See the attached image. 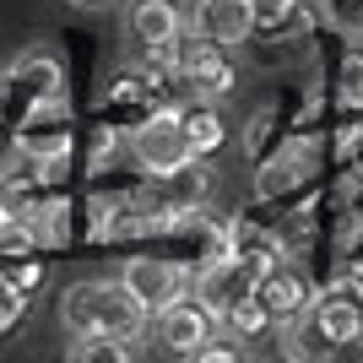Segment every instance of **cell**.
Here are the masks:
<instances>
[{"label": "cell", "mask_w": 363, "mask_h": 363, "mask_svg": "<svg viewBox=\"0 0 363 363\" xmlns=\"http://www.w3.org/2000/svg\"><path fill=\"white\" fill-rule=\"evenodd\" d=\"M60 320L71 336H120V342H136L147 331L152 309L125 282H76L60 298Z\"/></svg>", "instance_id": "1"}, {"label": "cell", "mask_w": 363, "mask_h": 363, "mask_svg": "<svg viewBox=\"0 0 363 363\" xmlns=\"http://www.w3.org/2000/svg\"><path fill=\"white\" fill-rule=\"evenodd\" d=\"M130 157L147 168L152 179H163V174L190 163V157H196V141H190L184 108H152L147 120L130 130Z\"/></svg>", "instance_id": "2"}, {"label": "cell", "mask_w": 363, "mask_h": 363, "mask_svg": "<svg viewBox=\"0 0 363 363\" xmlns=\"http://www.w3.org/2000/svg\"><path fill=\"white\" fill-rule=\"evenodd\" d=\"M255 303L266 309L272 325H298L309 315V303H315V282L303 277V266L277 255L272 266H260V282H255Z\"/></svg>", "instance_id": "3"}, {"label": "cell", "mask_w": 363, "mask_h": 363, "mask_svg": "<svg viewBox=\"0 0 363 363\" xmlns=\"http://www.w3.org/2000/svg\"><path fill=\"white\" fill-rule=\"evenodd\" d=\"M120 282L157 315L163 303H174L179 293H190L196 272H190L184 260H168V255H130V260H125V272H120Z\"/></svg>", "instance_id": "4"}, {"label": "cell", "mask_w": 363, "mask_h": 363, "mask_svg": "<svg viewBox=\"0 0 363 363\" xmlns=\"http://www.w3.org/2000/svg\"><path fill=\"white\" fill-rule=\"evenodd\" d=\"M309 342H320L325 352L347 347V342H363V298L352 288H336V293H315L309 303Z\"/></svg>", "instance_id": "5"}, {"label": "cell", "mask_w": 363, "mask_h": 363, "mask_svg": "<svg viewBox=\"0 0 363 363\" xmlns=\"http://www.w3.org/2000/svg\"><path fill=\"white\" fill-rule=\"evenodd\" d=\"M255 282H260V266L244 255H228L217 260V266H206V272H196V298L212 309L217 320H228L239 303L255 298Z\"/></svg>", "instance_id": "6"}, {"label": "cell", "mask_w": 363, "mask_h": 363, "mask_svg": "<svg viewBox=\"0 0 363 363\" xmlns=\"http://www.w3.org/2000/svg\"><path fill=\"white\" fill-rule=\"evenodd\" d=\"M152 320H157V342H163L168 352H179V358H196L217 331V315L196 298V293H179V298L163 303Z\"/></svg>", "instance_id": "7"}, {"label": "cell", "mask_w": 363, "mask_h": 363, "mask_svg": "<svg viewBox=\"0 0 363 363\" xmlns=\"http://www.w3.org/2000/svg\"><path fill=\"white\" fill-rule=\"evenodd\" d=\"M196 28L223 49H239L244 38H255V6L250 0H201Z\"/></svg>", "instance_id": "8"}, {"label": "cell", "mask_w": 363, "mask_h": 363, "mask_svg": "<svg viewBox=\"0 0 363 363\" xmlns=\"http://www.w3.org/2000/svg\"><path fill=\"white\" fill-rule=\"evenodd\" d=\"M179 28H184V11L174 0H136L130 6V38L141 49H152V55H163L179 38Z\"/></svg>", "instance_id": "9"}, {"label": "cell", "mask_w": 363, "mask_h": 363, "mask_svg": "<svg viewBox=\"0 0 363 363\" xmlns=\"http://www.w3.org/2000/svg\"><path fill=\"white\" fill-rule=\"evenodd\" d=\"M38 212V184L33 174H0V217L6 223H22V217Z\"/></svg>", "instance_id": "10"}, {"label": "cell", "mask_w": 363, "mask_h": 363, "mask_svg": "<svg viewBox=\"0 0 363 363\" xmlns=\"http://www.w3.org/2000/svg\"><path fill=\"white\" fill-rule=\"evenodd\" d=\"M65 358L71 363H125V358H136V347L120 342V336H76L65 347Z\"/></svg>", "instance_id": "11"}, {"label": "cell", "mask_w": 363, "mask_h": 363, "mask_svg": "<svg viewBox=\"0 0 363 363\" xmlns=\"http://www.w3.org/2000/svg\"><path fill=\"white\" fill-rule=\"evenodd\" d=\"M184 125H190L196 157H201V152H212V147H223V120H217V108H212V104H196V108H184Z\"/></svg>", "instance_id": "12"}, {"label": "cell", "mask_w": 363, "mask_h": 363, "mask_svg": "<svg viewBox=\"0 0 363 363\" xmlns=\"http://www.w3.org/2000/svg\"><path fill=\"white\" fill-rule=\"evenodd\" d=\"M255 6V33H282L293 11H298V0H250Z\"/></svg>", "instance_id": "13"}, {"label": "cell", "mask_w": 363, "mask_h": 363, "mask_svg": "<svg viewBox=\"0 0 363 363\" xmlns=\"http://www.w3.org/2000/svg\"><path fill=\"white\" fill-rule=\"evenodd\" d=\"M325 16H331L336 33H363V0H325Z\"/></svg>", "instance_id": "14"}, {"label": "cell", "mask_w": 363, "mask_h": 363, "mask_svg": "<svg viewBox=\"0 0 363 363\" xmlns=\"http://www.w3.org/2000/svg\"><path fill=\"white\" fill-rule=\"evenodd\" d=\"M342 98H347V104H363V55H352V60L342 65Z\"/></svg>", "instance_id": "15"}, {"label": "cell", "mask_w": 363, "mask_h": 363, "mask_svg": "<svg viewBox=\"0 0 363 363\" xmlns=\"http://www.w3.org/2000/svg\"><path fill=\"white\" fill-rule=\"evenodd\" d=\"M71 6H82V11H104V6H114V0H71Z\"/></svg>", "instance_id": "16"}, {"label": "cell", "mask_w": 363, "mask_h": 363, "mask_svg": "<svg viewBox=\"0 0 363 363\" xmlns=\"http://www.w3.org/2000/svg\"><path fill=\"white\" fill-rule=\"evenodd\" d=\"M0 223H6V217H0Z\"/></svg>", "instance_id": "17"}]
</instances>
